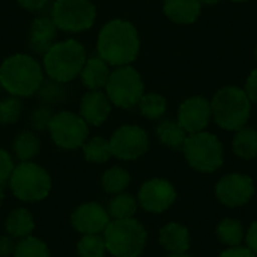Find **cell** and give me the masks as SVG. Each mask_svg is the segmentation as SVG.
Listing matches in <instances>:
<instances>
[{
	"mask_svg": "<svg viewBox=\"0 0 257 257\" xmlns=\"http://www.w3.org/2000/svg\"><path fill=\"white\" fill-rule=\"evenodd\" d=\"M96 51L110 66L131 65L140 51V36L136 26L120 18L105 23L98 33Z\"/></svg>",
	"mask_w": 257,
	"mask_h": 257,
	"instance_id": "1",
	"label": "cell"
},
{
	"mask_svg": "<svg viewBox=\"0 0 257 257\" xmlns=\"http://www.w3.org/2000/svg\"><path fill=\"white\" fill-rule=\"evenodd\" d=\"M42 83V66L29 54H12L0 65V84L11 96H32L39 90Z\"/></svg>",
	"mask_w": 257,
	"mask_h": 257,
	"instance_id": "2",
	"label": "cell"
},
{
	"mask_svg": "<svg viewBox=\"0 0 257 257\" xmlns=\"http://www.w3.org/2000/svg\"><path fill=\"white\" fill-rule=\"evenodd\" d=\"M251 105L244 87L227 84L220 87L212 99V120L224 131H238L244 128L251 116Z\"/></svg>",
	"mask_w": 257,
	"mask_h": 257,
	"instance_id": "3",
	"label": "cell"
},
{
	"mask_svg": "<svg viewBox=\"0 0 257 257\" xmlns=\"http://www.w3.org/2000/svg\"><path fill=\"white\" fill-rule=\"evenodd\" d=\"M87 54L84 47L77 39H65L62 42H54L44 54L42 69L57 83H69L80 75Z\"/></svg>",
	"mask_w": 257,
	"mask_h": 257,
	"instance_id": "4",
	"label": "cell"
},
{
	"mask_svg": "<svg viewBox=\"0 0 257 257\" xmlns=\"http://www.w3.org/2000/svg\"><path fill=\"white\" fill-rule=\"evenodd\" d=\"M182 152L188 166L203 175L217 172L224 163L223 143L215 134L206 130L188 134L182 146Z\"/></svg>",
	"mask_w": 257,
	"mask_h": 257,
	"instance_id": "5",
	"label": "cell"
},
{
	"mask_svg": "<svg viewBox=\"0 0 257 257\" xmlns=\"http://www.w3.org/2000/svg\"><path fill=\"white\" fill-rule=\"evenodd\" d=\"M102 233L107 251L114 257H139L148 239L145 227L134 218L110 221Z\"/></svg>",
	"mask_w": 257,
	"mask_h": 257,
	"instance_id": "6",
	"label": "cell"
},
{
	"mask_svg": "<svg viewBox=\"0 0 257 257\" xmlns=\"http://www.w3.org/2000/svg\"><path fill=\"white\" fill-rule=\"evenodd\" d=\"M9 185L17 199L24 202H38L48 196L51 190V179L41 166L30 161H21L20 166L14 167Z\"/></svg>",
	"mask_w": 257,
	"mask_h": 257,
	"instance_id": "7",
	"label": "cell"
},
{
	"mask_svg": "<svg viewBox=\"0 0 257 257\" xmlns=\"http://www.w3.org/2000/svg\"><path fill=\"white\" fill-rule=\"evenodd\" d=\"M104 89L110 102L125 110L137 105L145 93L142 75L131 65L117 66L114 71H111Z\"/></svg>",
	"mask_w": 257,
	"mask_h": 257,
	"instance_id": "8",
	"label": "cell"
},
{
	"mask_svg": "<svg viewBox=\"0 0 257 257\" xmlns=\"http://www.w3.org/2000/svg\"><path fill=\"white\" fill-rule=\"evenodd\" d=\"M96 18V8L90 0H54L51 20L57 29L80 33L90 29Z\"/></svg>",
	"mask_w": 257,
	"mask_h": 257,
	"instance_id": "9",
	"label": "cell"
},
{
	"mask_svg": "<svg viewBox=\"0 0 257 257\" xmlns=\"http://www.w3.org/2000/svg\"><path fill=\"white\" fill-rule=\"evenodd\" d=\"M51 140L62 149H77L84 145L89 128L80 114L60 111L53 114L48 125Z\"/></svg>",
	"mask_w": 257,
	"mask_h": 257,
	"instance_id": "10",
	"label": "cell"
},
{
	"mask_svg": "<svg viewBox=\"0 0 257 257\" xmlns=\"http://www.w3.org/2000/svg\"><path fill=\"white\" fill-rule=\"evenodd\" d=\"M110 142L111 155L122 161H134L143 157L149 149V136L139 125H122Z\"/></svg>",
	"mask_w": 257,
	"mask_h": 257,
	"instance_id": "11",
	"label": "cell"
},
{
	"mask_svg": "<svg viewBox=\"0 0 257 257\" xmlns=\"http://www.w3.org/2000/svg\"><path fill=\"white\" fill-rule=\"evenodd\" d=\"M254 196L253 179L239 172L227 173L215 184V197L227 208H239L247 205Z\"/></svg>",
	"mask_w": 257,
	"mask_h": 257,
	"instance_id": "12",
	"label": "cell"
},
{
	"mask_svg": "<svg viewBox=\"0 0 257 257\" xmlns=\"http://www.w3.org/2000/svg\"><path fill=\"white\" fill-rule=\"evenodd\" d=\"M176 197L178 194L172 182L167 179L154 178L140 187L137 202L146 212L161 214L176 202Z\"/></svg>",
	"mask_w": 257,
	"mask_h": 257,
	"instance_id": "13",
	"label": "cell"
},
{
	"mask_svg": "<svg viewBox=\"0 0 257 257\" xmlns=\"http://www.w3.org/2000/svg\"><path fill=\"white\" fill-rule=\"evenodd\" d=\"M212 120L211 101L202 95H194L184 99L178 108L176 122L187 134L205 131Z\"/></svg>",
	"mask_w": 257,
	"mask_h": 257,
	"instance_id": "14",
	"label": "cell"
},
{
	"mask_svg": "<svg viewBox=\"0 0 257 257\" xmlns=\"http://www.w3.org/2000/svg\"><path fill=\"white\" fill-rule=\"evenodd\" d=\"M71 223L83 235H99L108 226L110 215L99 203H84L74 211Z\"/></svg>",
	"mask_w": 257,
	"mask_h": 257,
	"instance_id": "15",
	"label": "cell"
},
{
	"mask_svg": "<svg viewBox=\"0 0 257 257\" xmlns=\"http://www.w3.org/2000/svg\"><path fill=\"white\" fill-rule=\"evenodd\" d=\"M111 113V102L105 92L89 90L80 102V116L87 125L99 126Z\"/></svg>",
	"mask_w": 257,
	"mask_h": 257,
	"instance_id": "16",
	"label": "cell"
},
{
	"mask_svg": "<svg viewBox=\"0 0 257 257\" xmlns=\"http://www.w3.org/2000/svg\"><path fill=\"white\" fill-rule=\"evenodd\" d=\"M160 244L166 251L172 254L188 253L191 244L190 230L181 223H167L160 230Z\"/></svg>",
	"mask_w": 257,
	"mask_h": 257,
	"instance_id": "17",
	"label": "cell"
},
{
	"mask_svg": "<svg viewBox=\"0 0 257 257\" xmlns=\"http://www.w3.org/2000/svg\"><path fill=\"white\" fill-rule=\"evenodd\" d=\"M163 12L175 24L188 26L199 20L202 5L199 0H164Z\"/></svg>",
	"mask_w": 257,
	"mask_h": 257,
	"instance_id": "18",
	"label": "cell"
},
{
	"mask_svg": "<svg viewBox=\"0 0 257 257\" xmlns=\"http://www.w3.org/2000/svg\"><path fill=\"white\" fill-rule=\"evenodd\" d=\"M57 27L51 17H39L33 20L30 27V48L33 53L45 54L47 50L54 44Z\"/></svg>",
	"mask_w": 257,
	"mask_h": 257,
	"instance_id": "19",
	"label": "cell"
},
{
	"mask_svg": "<svg viewBox=\"0 0 257 257\" xmlns=\"http://www.w3.org/2000/svg\"><path fill=\"white\" fill-rule=\"evenodd\" d=\"M110 74V65L99 56H93L86 60L80 72V78L83 86H86L89 90H101L105 87Z\"/></svg>",
	"mask_w": 257,
	"mask_h": 257,
	"instance_id": "20",
	"label": "cell"
},
{
	"mask_svg": "<svg viewBox=\"0 0 257 257\" xmlns=\"http://www.w3.org/2000/svg\"><path fill=\"white\" fill-rule=\"evenodd\" d=\"M232 151L241 160H254L257 157V131L251 126H244L235 131L232 139Z\"/></svg>",
	"mask_w": 257,
	"mask_h": 257,
	"instance_id": "21",
	"label": "cell"
},
{
	"mask_svg": "<svg viewBox=\"0 0 257 257\" xmlns=\"http://www.w3.org/2000/svg\"><path fill=\"white\" fill-rule=\"evenodd\" d=\"M157 137L164 146L175 149V151H182V146L188 134L184 131V128L178 122L172 119H164L157 126Z\"/></svg>",
	"mask_w": 257,
	"mask_h": 257,
	"instance_id": "22",
	"label": "cell"
},
{
	"mask_svg": "<svg viewBox=\"0 0 257 257\" xmlns=\"http://www.w3.org/2000/svg\"><path fill=\"white\" fill-rule=\"evenodd\" d=\"M33 229H35L33 218H32L30 212L24 208L12 211L6 220V232L12 238L23 239L26 236H30Z\"/></svg>",
	"mask_w": 257,
	"mask_h": 257,
	"instance_id": "23",
	"label": "cell"
},
{
	"mask_svg": "<svg viewBox=\"0 0 257 257\" xmlns=\"http://www.w3.org/2000/svg\"><path fill=\"white\" fill-rule=\"evenodd\" d=\"M215 235L218 241L227 247H238L242 244L245 230L239 220L236 218H224L218 223L215 229Z\"/></svg>",
	"mask_w": 257,
	"mask_h": 257,
	"instance_id": "24",
	"label": "cell"
},
{
	"mask_svg": "<svg viewBox=\"0 0 257 257\" xmlns=\"http://www.w3.org/2000/svg\"><path fill=\"white\" fill-rule=\"evenodd\" d=\"M137 105H139L142 116H145L151 120H157L166 114L167 99L161 93L149 92V93H143V96L140 98Z\"/></svg>",
	"mask_w": 257,
	"mask_h": 257,
	"instance_id": "25",
	"label": "cell"
},
{
	"mask_svg": "<svg viewBox=\"0 0 257 257\" xmlns=\"http://www.w3.org/2000/svg\"><path fill=\"white\" fill-rule=\"evenodd\" d=\"M12 149L18 160L30 161L32 158H35L38 155V152L41 149V142L33 133L23 131L15 137V140L12 143Z\"/></svg>",
	"mask_w": 257,
	"mask_h": 257,
	"instance_id": "26",
	"label": "cell"
},
{
	"mask_svg": "<svg viewBox=\"0 0 257 257\" xmlns=\"http://www.w3.org/2000/svg\"><path fill=\"white\" fill-rule=\"evenodd\" d=\"M139 202L131 194H116L110 203H108V215L114 220H123V218H133L137 212Z\"/></svg>",
	"mask_w": 257,
	"mask_h": 257,
	"instance_id": "27",
	"label": "cell"
},
{
	"mask_svg": "<svg viewBox=\"0 0 257 257\" xmlns=\"http://www.w3.org/2000/svg\"><path fill=\"white\" fill-rule=\"evenodd\" d=\"M83 154L89 163H96V164H102L108 161L110 157H113L110 142L102 137H93L89 142H84Z\"/></svg>",
	"mask_w": 257,
	"mask_h": 257,
	"instance_id": "28",
	"label": "cell"
},
{
	"mask_svg": "<svg viewBox=\"0 0 257 257\" xmlns=\"http://www.w3.org/2000/svg\"><path fill=\"white\" fill-rule=\"evenodd\" d=\"M131 182L130 173L122 167H111L102 176V188L108 194H120Z\"/></svg>",
	"mask_w": 257,
	"mask_h": 257,
	"instance_id": "29",
	"label": "cell"
},
{
	"mask_svg": "<svg viewBox=\"0 0 257 257\" xmlns=\"http://www.w3.org/2000/svg\"><path fill=\"white\" fill-rule=\"evenodd\" d=\"M14 257H50V253L41 239L26 236L15 245Z\"/></svg>",
	"mask_w": 257,
	"mask_h": 257,
	"instance_id": "30",
	"label": "cell"
},
{
	"mask_svg": "<svg viewBox=\"0 0 257 257\" xmlns=\"http://www.w3.org/2000/svg\"><path fill=\"white\" fill-rule=\"evenodd\" d=\"M105 251L104 238L99 235H84L77 245L78 257H104Z\"/></svg>",
	"mask_w": 257,
	"mask_h": 257,
	"instance_id": "31",
	"label": "cell"
},
{
	"mask_svg": "<svg viewBox=\"0 0 257 257\" xmlns=\"http://www.w3.org/2000/svg\"><path fill=\"white\" fill-rule=\"evenodd\" d=\"M23 111L21 101L17 96H9L0 101V123L11 125L15 123Z\"/></svg>",
	"mask_w": 257,
	"mask_h": 257,
	"instance_id": "32",
	"label": "cell"
},
{
	"mask_svg": "<svg viewBox=\"0 0 257 257\" xmlns=\"http://www.w3.org/2000/svg\"><path fill=\"white\" fill-rule=\"evenodd\" d=\"M38 92L41 95V99L48 102V104H57V102L63 101L66 96V92H65L62 83H57L54 80L42 83V86L39 87Z\"/></svg>",
	"mask_w": 257,
	"mask_h": 257,
	"instance_id": "33",
	"label": "cell"
},
{
	"mask_svg": "<svg viewBox=\"0 0 257 257\" xmlns=\"http://www.w3.org/2000/svg\"><path fill=\"white\" fill-rule=\"evenodd\" d=\"M51 117H53V113L48 107H39L32 113L30 123L36 131H45V130H48Z\"/></svg>",
	"mask_w": 257,
	"mask_h": 257,
	"instance_id": "34",
	"label": "cell"
},
{
	"mask_svg": "<svg viewBox=\"0 0 257 257\" xmlns=\"http://www.w3.org/2000/svg\"><path fill=\"white\" fill-rule=\"evenodd\" d=\"M12 170H14V163H12L11 155L6 151L0 149V185L9 181Z\"/></svg>",
	"mask_w": 257,
	"mask_h": 257,
	"instance_id": "35",
	"label": "cell"
},
{
	"mask_svg": "<svg viewBox=\"0 0 257 257\" xmlns=\"http://www.w3.org/2000/svg\"><path fill=\"white\" fill-rule=\"evenodd\" d=\"M244 90L248 95L250 101L253 104H257V68H254L245 78Z\"/></svg>",
	"mask_w": 257,
	"mask_h": 257,
	"instance_id": "36",
	"label": "cell"
},
{
	"mask_svg": "<svg viewBox=\"0 0 257 257\" xmlns=\"http://www.w3.org/2000/svg\"><path fill=\"white\" fill-rule=\"evenodd\" d=\"M244 241H245V247L250 251H253L257 256V220L253 221L250 224V227L247 229L245 236H244Z\"/></svg>",
	"mask_w": 257,
	"mask_h": 257,
	"instance_id": "37",
	"label": "cell"
},
{
	"mask_svg": "<svg viewBox=\"0 0 257 257\" xmlns=\"http://www.w3.org/2000/svg\"><path fill=\"white\" fill-rule=\"evenodd\" d=\"M218 257H256V254L250 251L245 245H238V247H227L218 254Z\"/></svg>",
	"mask_w": 257,
	"mask_h": 257,
	"instance_id": "38",
	"label": "cell"
},
{
	"mask_svg": "<svg viewBox=\"0 0 257 257\" xmlns=\"http://www.w3.org/2000/svg\"><path fill=\"white\" fill-rule=\"evenodd\" d=\"M14 250H15L14 238L0 235V257H9L14 253Z\"/></svg>",
	"mask_w": 257,
	"mask_h": 257,
	"instance_id": "39",
	"label": "cell"
},
{
	"mask_svg": "<svg viewBox=\"0 0 257 257\" xmlns=\"http://www.w3.org/2000/svg\"><path fill=\"white\" fill-rule=\"evenodd\" d=\"M17 2H18V5L21 8H24L27 11H32V12L44 9L45 5L48 3V0H17Z\"/></svg>",
	"mask_w": 257,
	"mask_h": 257,
	"instance_id": "40",
	"label": "cell"
},
{
	"mask_svg": "<svg viewBox=\"0 0 257 257\" xmlns=\"http://www.w3.org/2000/svg\"><path fill=\"white\" fill-rule=\"evenodd\" d=\"M202 6H214V5H218L221 0H199Z\"/></svg>",
	"mask_w": 257,
	"mask_h": 257,
	"instance_id": "41",
	"label": "cell"
},
{
	"mask_svg": "<svg viewBox=\"0 0 257 257\" xmlns=\"http://www.w3.org/2000/svg\"><path fill=\"white\" fill-rule=\"evenodd\" d=\"M166 257H193V256H190L188 253H181V254H169V256H166Z\"/></svg>",
	"mask_w": 257,
	"mask_h": 257,
	"instance_id": "42",
	"label": "cell"
},
{
	"mask_svg": "<svg viewBox=\"0 0 257 257\" xmlns=\"http://www.w3.org/2000/svg\"><path fill=\"white\" fill-rule=\"evenodd\" d=\"M3 199H5V193H3V188H2V185H0V205H2V202H3Z\"/></svg>",
	"mask_w": 257,
	"mask_h": 257,
	"instance_id": "43",
	"label": "cell"
},
{
	"mask_svg": "<svg viewBox=\"0 0 257 257\" xmlns=\"http://www.w3.org/2000/svg\"><path fill=\"white\" fill-rule=\"evenodd\" d=\"M230 2H233V3H245L248 0H230Z\"/></svg>",
	"mask_w": 257,
	"mask_h": 257,
	"instance_id": "44",
	"label": "cell"
},
{
	"mask_svg": "<svg viewBox=\"0 0 257 257\" xmlns=\"http://www.w3.org/2000/svg\"><path fill=\"white\" fill-rule=\"evenodd\" d=\"M254 57H256V60H257V45L254 47Z\"/></svg>",
	"mask_w": 257,
	"mask_h": 257,
	"instance_id": "45",
	"label": "cell"
},
{
	"mask_svg": "<svg viewBox=\"0 0 257 257\" xmlns=\"http://www.w3.org/2000/svg\"><path fill=\"white\" fill-rule=\"evenodd\" d=\"M0 87H2V84H0Z\"/></svg>",
	"mask_w": 257,
	"mask_h": 257,
	"instance_id": "46",
	"label": "cell"
}]
</instances>
